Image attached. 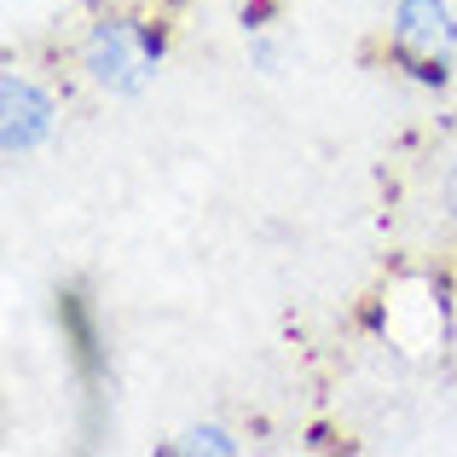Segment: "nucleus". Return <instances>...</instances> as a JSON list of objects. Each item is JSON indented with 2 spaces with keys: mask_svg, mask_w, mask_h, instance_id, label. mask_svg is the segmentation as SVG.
Returning <instances> with one entry per match:
<instances>
[{
  "mask_svg": "<svg viewBox=\"0 0 457 457\" xmlns=\"http://www.w3.org/2000/svg\"><path fill=\"white\" fill-rule=\"evenodd\" d=\"M174 46V29L162 18H99L81 35V70L104 93H139L156 76V64Z\"/></svg>",
  "mask_w": 457,
  "mask_h": 457,
  "instance_id": "nucleus-1",
  "label": "nucleus"
},
{
  "mask_svg": "<svg viewBox=\"0 0 457 457\" xmlns=\"http://www.w3.org/2000/svg\"><path fill=\"white\" fill-rule=\"evenodd\" d=\"M53 122H58L53 93L12 64L6 76H0V145H6V156L18 162V156L41 151L46 139H53Z\"/></svg>",
  "mask_w": 457,
  "mask_h": 457,
  "instance_id": "nucleus-2",
  "label": "nucleus"
},
{
  "mask_svg": "<svg viewBox=\"0 0 457 457\" xmlns=\"http://www.w3.org/2000/svg\"><path fill=\"white\" fill-rule=\"evenodd\" d=\"M457 53V18L446 0H394V23H388V58H440L452 64Z\"/></svg>",
  "mask_w": 457,
  "mask_h": 457,
  "instance_id": "nucleus-3",
  "label": "nucleus"
},
{
  "mask_svg": "<svg viewBox=\"0 0 457 457\" xmlns=\"http://www.w3.org/2000/svg\"><path fill=\"white\" fill-rule=\"evenodd\" d=\"M58 319H64V330H70V353H76V365L87 370V377H99V324H93L81 290L58 295Z\"/></svg>",
  "mask_w": 457,
  "mask_h": 457,
  "instance_id": "nucleus-4",
  "label": "nucleus"
},
{
  "mask_svg": "<svg viewBox=\"0 0 457 457\" xmlns=\"http://www.w3.org/2000/svg\"><path fill=\"white\" fill-rule=\"evenodd\" d=\"M162 452H214V457H237V452H244V440H232L220 423H197L186 440H168Z\"/></svg>",
  "mask_w": 457,
  "mask_h": 457,
  "instance_id": "nucleus-5",
  "label": "nucleus"
},
{
  "mask_svg": "<svg viewBox=\"0 0 457 457\" xmlns=\"http://www.w3.org/2000/svg\"><path fill=\"white\" fill-rule=\"evenodd\" d=\"M272 18H278V0H244V29L249 35L272 29Z\"/></svg>",
  "mask_w": 457,
  "mask_h": 457,
  "instance_id": "nucleus-6",
  "label": "nucleus"
},
{
  "mask_svg": "<svg viewBox=\"0 0 457 457\" xmlns=\"http://www.w3.org/2000/svg\"><path fill=\"white\" fill-rule=\"evenodd\" d=\"M255 70L261 76H278V46L272 41H255Z\"/></svg>",
  "mask_w": 457,
  "mask_h": 457,
  "instance_id": "nucleus-7",
  "label": "nucleus"
},
{
  "mask_svg": "<svg viewBox=\"0 0 457 457\" xmlns=\"http://www.w3.org/2000/svg\"><path fill=\"white\" fill-rule=\"evenodd\" d=\"M446 209H452V220H457V156H452V168H446Z\"/></svg>",
  "mask_w": 457,
  "mask_h": 457,
  "instance_id": "nucleus-8",
  "label": "nucleus"
},
{
  "mask_svg": "<svg viewBox=\"0 0 457 457\" xmlns=\"http://www.w3.org/2000/svg\"><path fill=\"white\" fill-rule=\"evenodd\" d=\"M307 446H312V452H330V446H336V435L319 423V428H312V440H307Z\"/></svg>",
  "mask_w": 457,
  "mask_h": 457,
  "instance_id": "nucleus-9",
  "label": "nucleus"
},
{
  "mask_svg": "<svg viewBox=\"0 0 457 457\" xmlns=\"http://www.w3.org/2000/svg\"><path fill=\"white\" fill-rule=\"evenodd\" d=\"M168 6H179V0H168Z\"/></svg>",
  "mask_w": 457,
  "mask_h": 457,
  "instance_id": "nucleus-10",
  "label": "nucleus"
}]
</instances>
